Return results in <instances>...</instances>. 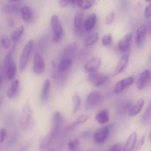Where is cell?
Segmentation results:
<instances>
[{"instance_id": "obj_50", "label": "cell", "mask_w": 151, "mask_h": 151, "mask_svg": "<svg viewBox=\"0 0 151 151\" xmlns=\"http://www.w3.org/2000/svg\"><path fill=\"white\" fill-rule=\"evenodd\" d=\"M150 88H151V84H150Z\"/></svg>"}, {"instance_id": "obj_33", "label": "cell", "mask_w": 151, "mask_h": 151, "mask_svg": "<svg viewBox=\"0 0 151 151\" xmlns=\"http://www.w3.org/2000/svg\"><path fill=\"white\" fill-rule=\"evenodd\" d=\"M80 145V141L78 139H72L68 143V150L69 151H77Z\"/></svg>"}, {"instance_id": "obj_29", "label": "cell", "mask_w": 151, "mask_h": 151, "mask_svg": "<svg viewBox=\"0 0 151 151\" xmlns=\"http://www.w3.org/2000/svg\"><path fill=\"white\" fill-rule=\"evenodd\" d=\"M24 32V25H20L15 29L13 32H12L11 35H10V39L13 41V42H17L23 35Z\"/></svg>"}, {"instance_id": "obj_44", "label": "cell", "mask_w": 151, "mask_h": 151, "mask_svg": "<svg viewBox=\"0 0 151 151\" xmlns=\"http://www.w3.org/2000/svg\"><path fill=\"white\" fill-rule=\"evenodd\" d=\"M89 136H91V132L90 131H84L82 134H81V137L83 138H88Z\"/></svg>"}, {"instance_id": "obj_41", "label": "cell", "mask_w": 151, "mask_h": 151, "mask_svg": "<svg viewBox=\"0 0 151 151\" xmlns=\"http://www.w3.org/2000/svg\"><path fill=\"white\" fill-rule=\"evenodd\" d=\"M144 14L146 19H150V18H151V2L149 3L146 6L145 8Z\"/></svg>"}, {"instance_id": "obj_12", "label": "cell", "mask_w": 151, "mask_h": 151, "mask_svg": "<svg viewBox=\"0 0 151 151\" xmlns=\"http://www.w3.org/2000/svg\"><path fill=\"white\" fill-rule=\"evenodd\" d=\"M58 134L56 133H55L52 130L50 129V131L47 133V134H46L44 137V138L41 140V143H40L39 145V149L41 150H44L47 148V147H50V145H51L52 142L54 140V139L55 138L56 136Z\"/></svg>"}, {"instance_id": "obj_45", "label": "cell", "mask_w": 151, "mask_h": 151, "mask_svg": "<svg viewBox=\"0 0 151 151\" xmlns=\"http://www.w3.org/2000/svg\"><path fill=\"white\" fill-rule=\"evenodd\" d=\"M148 30H149V33L151 35V20L149 22V25H148Z\"/></svg>"}, {"instance_id": "obj_4", "label": "cell", "mask_w": 151, "mask_h": 151, "mask_svg": "<svg viewBox=\"0 0 151 151\" xmlns=\"http://www.w3.org/2000/svg\"><path fill=\"white\" fill-rule=\"evenodd\" d=\"M111 126L112 125H105L97 129L94 132L93 138L97 144H103L106 142L111 132Z\"/></svg>"}, {"instance_id": "obj_47", "label": "cell", "mask_w": 151, "mask_h": 151, "mask_svg": "<svg viewBox=\"0 0 151 151\" xmlns=\"http://www.w3.org/2000/svg\"><path fill=\"white\" fill-rule=\"evenodd\" d=\"M1 76H0V83H1Z\"/></svg>"}, {"instance_id": "obj_22", "label": "cell", "mask_w": 151, "mask_h": 151, "mask_svg": "<svg viewBox=\"0 0 151 151\" xmlns=\"http://www.w3.org/2000/svg\"><path fill=\"white\" fill-rule=\"evenodd\" d=\"M62 123H63V116L59 111H56L53 115L52 125L51 130H52L55 133L58 134Z\"/></svg>"}, {"instance_id": "obj_25", "label": "cell", "mask_w": 151, "mask_h": 151, "mask_svg": "<svg viewBox=\"0 0 151 151\" xmlns=\"http://www.w3.org/2000/svg\"><path fill=\"white\" fill-rule=\"evenodd\" d=\"M95 1L94 0H86V1H82V0H72L70 1V4H72L73 5L78 6L81 10H87L92 7L94 4Z\"/></svg>"}, {"instance_id": "obj_42", "label": "cell", "mask_w": 151, "mask_h": 151, "mask_svg": "<svg viewBox=\"0 0 151 151\" xmlns=\"http://www.w3.org/2000/svg\"><path fill=\"white\" fill-rule=\"evenodd\" d=\"M69 4H70V1H68V0H60L59 1V6L60 7H62V8L67 7Z\"/></svg>"}, {"instance_id": "obj_31", "label": "cell", "mask_w": 151, "mask_h": 151, "mask_svg": "<svg viewBox=\"0 0 151 151\" xmlns=\"http://www.w3.org/2000/svg\"><path fill=\"white\" fill-rule=\"evenodd\" d=\"M5 69V75L8 80H13L16 74V65L14 62L7 66Z\"/></svg>"}, {"instance_id": "obj_19", "label": "cell", "mask_w": 151, "mask_h": 151, "mask_svg": "<svg viewBox=\"0 0 151 151\" xmlns=\"http://www.w3.org/2000/svg\"><path fill=\"white\" fill-rule=\"evenodd\" d=\"M97 17L95 13H91L86 19H85L83 23V29L86 32H90L93 29L97 23Z\"/></svg>"}, {"instance_id": "obj_24", "label": "cell", "mask_w": 151, "mask_h": 151, "mask_svg": "<svg viewBox=\"0 0 151 151\" xmlns=\"http://www.w3.org/2000/svg\"><path fill=\"white\" fill-rule=\"evenodd\" d=\"M21 16L23 21L27 23H29L33 19V13L32 9L28 6H22L20 10Z\"/></svg>"}, {"instance_id": "obj_7", "label": "cell", "mask_w": 151, "mask_h": 151, "mask_svg": "<svg viewBox=\"0 0 151 151\" xmlns=\"http://www.w3.org/2000/svg\"><path fill=\"white\" fill-rule=\"evenodd\" d=\"M108 78H109V76L106 74L102 73V72H95V73L90 74L88 76V81L96 87L103 85L104 83L106 82Z\"/></svg>"}, {"instance_id": "obj_39", "label": "cell", "mask_w": 151, "mask_h": 151, "mask_svg": "<svg viewBox=\"0 0 151 151\" xmlns=\"http://www.w3.org/2000/svg\"><path fill=\"white\" fill-rule=\"evenodd\" d=\"M145 140V136L143 135L142 137L140 138V139L139 140L138 142H137V144H136L135 147H134V151H139V150L142 147L143 145H144Z\"/></svg>"}, {"instance_id": "obj_1", "label": "cell", "mask_w": 151, "mask_h": 151, "mask_svg": "<svg viewBox=\"0 0 151 151\" xmlns=\"http://www.w3.org/2000/svg\"><path fill=\"white\" fill-rule=\"evenodd\" d=\"M50 23H51V27L53 32L52 41L55 43H57L61 40V38L63 36V34H64L60 18L57 15L53 14L50 19Z\"/></svg>"}, {"instance_id": "obj_34", "label": "cell", "mask_w": 151, "mask_h": 151, "mask_svg": "<svg viewBox=\"0 0 151 151\" xmlns=\"http://www.w3.org/2000/svg\"><path fill=\"white\" fill-rule=\"evenodd\" d=\"M112 41V35L111 33H106L102 37L101 42L103 47H108L111 44Z\"/></svg>"}, {"instance_id": "obj_15", "label": "cell", "mask_w": 151, "mask_h": 151, "mask_svg": "<svg viewBox=\"0 0 151 151\" xmlns=\"http://www.w3.org/2000/svg\"><path fill=\"white\" fill-rule=\"evenodd\" d=\"M78 50V44L76 43H70L64 47L61 52V58H71L75 55Z\"/></svg>"}, {"instance_id": "obj_16", "label": "cell", "mask_w": 151, "mask_h": 151, "mask_svg": "<svg viewBox=\"0 0 151 151\" xmlns=\"http://www.w3.org/2000/svg\"><path fill=\"white\" fill-rule=\"evenodd\" d=\"M101 100L102 95L99 91H91L86 97V105L88 107H94L98 104Z\"/></svg>"}, {"instance_id": "obj_27", "label": "cell", "mask_w": 151, "mask_h": 151, "mask_svg": "<svg viewBox=\"0 0 151 151\" xmlns=\"http://www.w3.org/2000/svg\"><path fill=\"white\" fill-rule=\"evenodd\" d=\"M50 87H51V81L50 79H46L42 85V89H41V100L42 102H45L48 98Z\"/></svg>"}, {"instance_id": "obj_13", "label": "cell", "mask_w": 151, "mask_h": 151, "mask_svg": "<svg viewBox=\"0 0 151 151\" xmlns=\"http://www.w3.org/2000/svg\"><path fill=\"white\" fill-rule=\"evenodd\" d=\"M128 63H129V55L128 54L123 55L121 57V58L119 59L117 64H116V67H115L114 70L113 72V75H118L122 73L125 70V68L127 67V66L128 65Z\"/></svg>"}, {"instance_id": "obj_46", "label": "cell", "mask_w": 151, "mask_h": 151, "mask_svg": "<svg viewBox=\"0 0 151 151\" xmlns=\"http://www.w3.org/2000/svg\"><path fill=\"white\" fill-rule=\"evenodd\" d=\"M47 151H55V150H54V149H50V150H49Z\"/></svg>"}, {"instance_id": "obj_36", "label": "cell", "mask_w": 151, "mask_h": 151, "mask_svg": "<svg viewBox=\"0 0 151 151\" xmlns=\"http://www.w3.org/2000/svg\"><path fill=\"white\" fill-rule=\"evenodd\" d=\"M150 115H151V103H150L147 106V109H146L145 111L144 114L142 116V121L143 123L147 122L150 117Z\"/></svg>"}, {"instance_id": "obj_49", "label": "cell", "mask_w": 151, "mask_h": 151, "mask_svg": "<svg viewBox=\"0 0 151 151\" xmlns=\"http://www.w3.org/2000/svg\"><path fill=\"white\" fill-rule=\"evenodd\" d=\"M1 100H0V105H1Z\"/></svg>"}, {"instance_id": "obj_5", "label": "cell", "mask_w": 151, "mask_h": 151, "mask_svg": "<svg viewBox=\"0 0 151 151\" xmlns=\"http://www.w3.org/2000/svg\"><path fill=\"white\" fill-rule=\"evenodd\" d=\"M102 63V58L100 56H94L91 58L84 63L83 69L86 72L93 74L97 72Z\"/></svg>"}, {"instance_id": "obj_6", "label": "cell", "mask_w": 151, "mask_h": 151, "mask_svg": "<svg viewBox=\"0 0 151 151\" xmlns=\"http://www.w3.org/2000/svg\"><path fill=\"white\" fill-rule=\"evenodd\" d=\"M32 71L36 75L43 74L45 71V63L43 57L39 53H35L32 61Z\"/></svg>"}, {"instance_id": "obj_35", "label": "cell", "mask_w": 151, "mask_h": 151, "mask_svg": "<svg viewBox=\"0 0 151 151\" xmlns=\"http://www.w3.org/2000/svg\"><path fill=\"white\" fill-rule=\"evenodd\" d=\"M1 46H2L4 49L10 48V45H11V39H10L9 37L6 36V35H3V36L1 37Z\"/></svg>"}, {"instance_id": "obj_20", "label": "cell", "mask_w": 151, "mask_h": 151, "mask_svg": "<svg viewBox=\"0 0 151 151\" xmlns=\"http://www.w3.org/2000/svg\"><path fill=\"white\" fill-rule=\"evenodd\" d=\"M20 88V82L19 80H14L11 83L7 91V97L9 99H13L18 95Z\"/></svg>"}, {"instance_id": "obj_51", "label": "cell", "mask_w": 151, "mask_h": 151, "mask_svg": "<svg viewBox=\"0 0 151 151\" xmlns=\"http://www.w3.org/2000/svg\"><path fill=\"white\" fill-rule=\"evenodd\" d=\"M88 151H91V150H88Z\"/></svg>"}, {"instance_id": "obj_11", "label": "cell", "mask_w": 151, "mask_h": 151, "mask_svg": "<svg viewBox=\"0 0 151 151\" xmlns=\"http://www.w3.org/2000/svg\"><path fill=\"white\" fill-rule=\"evenodd\" d=\"M147 33V27L146 25L142 24L139 27L136 32L135 43L137 46H141L145 41Z\"/></svg>"}, {"instance_id": "obj_43", "label": "cell", "mask_w": 151, "mask_h": 151, "mask_svg": "<svg viewBox=\"0 0 151 151\" xmlns=\"http://www.w3.org/2000/svg\"><path fill=\"white\" fill-rule=\"evenodd\" d=\"M109 151H121V146L119 144H115L109 149Z\"/></svg>"}, {"instance_id": "obj_32", "label": "cell", "mask_w": 151, "mask_h": 151, "mask_svg": "<svg viewBox=\"0 0 151 151\" xmlns=\"http://www.w3.org/2000/svg\"><path fill=\"white\" fill-rule=\"evenodd\" d=\"M72 111L73 113L75 114L80 110L81 109V100L80 98L79 95L77 94H74L72 98Z\"/></svg>"}, {"instance_id": "obj_18", "label": "cell", "mask_w": 151, "mask_h": 151, "mask_svg": "<svg viewBox=\"0 0 151 151\" xmlns=\"http://www.w3.org/2000/svg\"><path fill=\"white\" fill-rule=\"evenodd\" d=\"M20 5L16 1H9L8 4H4L1 8V12L7 14L17 13L21 10Z\"/></svg>"}, {"instance_id": "obj_3", "label": "cell", "mask_w": 151, "mask_h": 151, "mask_svg": "<svg viewBox=\"0 0 151 151\" xmlns=\"http://www.w3.org/2000/svg\"><path fill=\"white\" fill-rule=\"evenodd\" d=\"M32 116V109L31 108L29 102L27 100L23 105L22 111L19 117V124L23 129H26L27 125H29V121Z\"/></svg>"}, {"instance_id": "obj_26", "label": "cell", "mask_w": 151, "mask_h": 151, "mask_svg": "<svg viewBox=\"0 0 151 151\" xmlns=\"http://www.w3.org/2000/svg\"><path fill=\"white\" fill-rule=\"evenodd\" d=\"M95 119L99 124H106L109 121V111L107 109H103L95 115Z\"/></svg>"}, {"instance_id": "obj_38", "label": "cell", "mask_w": 151, "mask_h": 151, "mask_svg": "<svg viewBox=\"0 0 151 151\" xmlns=\"http://www.w3.org/2000/svg\"><path fill=\"white\" fill-rule=\"evenodd\" d=\"M13 62V55H12L11 52H8L4 57V68H6L7 66H8L9 65L11 64Z\"/></svg>"}, {"instance_id": "obj_37", "label": "cell", "mask_w": 151, "mask_h": 151, "mask_svg": "<svg viewBox=\"0 0 151 151\" xmlns=\"http://www.w3.org/2000/svg\"><path fill=\"white\" fill-rule=\"evenodd\" d=\"M114 18H115V13L114 11L110 12L109 14L106 16V21H105V24H106L107 26L109 25H111L112 23H113L114 20Z\"/></svg>"}, {"instance_id": "obj_21", "label": "cell", "mask_w": 151, "mask_h": 151, "mask_svg": "<svg viewBox=\"0 0 151 151\" xmlns=\"http://www.w3.org/2000/svg\"><path fill=\"white\" fill-rule=\"evenodd\" d=\"M137 142V132L131 133V135L128 137L125 144L124 145L122 151H133L135 147Z\"/></svg>"}, {"instance_id": "obj_17", "label": "cell", "mask_w": 151, "mask_h": 151, "mask_svg": "<svg viewBox=\"0 0 151 151\" xmlns=\"http://www.w3.org/2000/svg\"><path fill=\"white\" fill-rule=\"evenodd\" d=\"M73 60L71 58H61L57 66H55L56 72L64 74L72 66Z\"/></svg>"}, {"instance_id": "obj_23", "label": "cell", "mask_w": 151, "mask_h": 151, "mask_svg": "<svg viewBox=\"0 0 151 151\" xmlns=\"http://www.w3.org/2000/svg\"><path fill=\"white\" fill-rule=\"evenodd\" d=\"M145 105V100L143 99H139L137 100L134 105H132L130 110L128 111V115L130 116H135L141 112L143 106Z\"/></svg>"}, {"instance_id": "obj_8", "label": "cell", "mask_w": 151, "mask_h": 151, "mask_svg": "<svg viewBox=\"0 0 151 151\" xmlns=\"http://www.w3.org/2000/svg\"><path fill=\"white\" fill-rule=\"evenodd\" d=\"M151 80V70L145 69L139 75L137 82V87L139 90H143L148 86Z\"/></svg>"}, {"instance_id": "obj_9", "label": "cell", "mask_w": 151, "mask_h": 151, "mask_svg": "<svg viewBox=\"0 0 151 151\" xmlns=\"http://www.w3.org/2000/svg\"><path fill=\"white\" fill-rule=\"evenodd\" d=\"M134 83V78L133 77H128V78L120 80L115 84L114 88V92L115 94H120L125 88L129 87L130 86L133 85Z\"/></svg>"}, {"instance_id": "obj_10", "label": "cell", "mask_w": 151, "mask_h": 151, "mask_svg": "<svg viewBox=\"0 0 151 151\" xmlns=\"http://www.w3.org/2000/svg\"><path fill=\"white\" fill-rule=\"evenodd\" d=\"M133 38V34L131 32L127 33L126 35H124L122 38H121L119 40L117 44L118 49L122 52H126L129 50L130 47H131V42H132Z\"/></svg>"}, {"instance_id": "obj_40", "label": "cell", "mask_w": 151, "mask_h": 151, "mask_svg": "<svg viewBox=\"0 0 151 151\" xmlns=\"http://www.w3.org/2000/svg\"><path fill=\"white\" fill-rule=\"evenodd\" d=\"M6 136H7V131H6L5 128H0V145L4 142Z\"/></svg>"}, {"instance_id": "obj_2", "label": "cell", "mask_w": 151, "mask_h": 151, "mask_svg": "<svg viewBox=\"0 0 151 151\" xmlns=\"http://www.w3.org/2000/svg\"><path fill=\"white\" fill-rule=\"evenodd\" d=\"M33 48L34 41L32 39H30L25 44L22 52V54H21L20 59H19V69H20L21 72H24V69H26Z\"/></svg>"}, {"instance_id": "obj_30", "label": "cell", "mask_w": 151, "mask_h": 151, "mask_svg": "<svg viewBox=\"0 0 151 151\" xmlns=\"http://www.w3.org/2000/svg\"><path fill=\"white\" fill-rule=\"evenodd\" d=\"M88 117H89V116H88V115L87 114L80 115V116H78V117L77 118V119H75V120L74 121V122H72L69 127H68V131H69V130H72L75 127L78 126V125H81V124L85 123V122L88 119Z\"/></svg>"}, {"instance_id": "obj_28", "label": "cell", "mask_w": 151, "mask_h": 151, "mask_svg": "<svg viewBox=\"0 0 151 151\" xmlns=\"http://www.w3.org/2000/svg\"><path fill=\"white\" fill-rule=\"evenodd\" d=\"M98 38H99L98 32H95L90 34V35H88V36L85 37V38L83 39V46L85 47H88L94 45V44L97 41Z\"/></svg>"}, {"instance_id": "obj_48", "label": "cell", "mask_w": 151, "mask_h": 151, "mask_svg": "<svg viewBox=\"0 0 151 151\" xmlns=\"http://www.w3.org/2000/svg\"><path fill=\"white\" fill-rule=\"evenodd\" d=\"M150 140H151V133H150Z\"/></svg>"}, {"instance_id": "obj_14", "label": "cell", "mask_w": 151, "mask_h": 151, "mask_svg": "<svg viewBox=\"0 0 151 151\" xmlns=\"http://www.w3.org/2000/svg\"><path fill=\"white\" fill-rule=\"evenodd\" d=\"M85 21V13L83 10H78L74 18V28L77 32H81L83 29V23Z\"/></svg>"}]
</instances>
